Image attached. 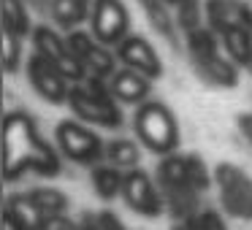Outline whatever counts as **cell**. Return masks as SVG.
I'll return each instance as SVG.
<instances>
[{"label":"cell","instance_id":"22","mask_svg":"<svg viewBox=\"0 0 252 230\" xmlns=\"http://www.w3.org/2000/svg\"><path fill=\"white\" fill-rule=\"evenodd\" d=\"M30 198H33V203L38 206V211L44 214L46 219L49 217H63L68 208V198L63 195L60 190H55V187H44V190H33L28 192Z\"/></svg>","mask_w":252,"mask_h":230},{"label":"cell","instance_id":"34","mask_svg":"<svg viewBox=\"0 0 252 230\" xmlns=\"http://www.w3.org/2000/svg\"><path fill=\"white\" fill-rule=\"evenodd\" d=\"M168 3H176V0H168Z\"/></svg>","mask_w":252,"mask_h":230},{"label":"cell","instance_id":"8","mask_svg":"<svg viewBox=\"0 0 252 230\" xmlns=\"http://www.w3.org/2000/svg\"><path fill=\"white\" fill-rule=\"evenodd\" d=\"M90 28L95 41L103 46L122 44L127 38V8L122 6V0H95Z\"/></svg>","mask_w":252,"mask_h":230},{"label":"cell","instance_id":"4","mask_svg":"<svg viewBox=\"0 0 252 230\" xmlns=\"http://www.w3.org/2000/svg\"><path fill=\"white\" fill-rule=\"evenodd\" d=\"M209 176L206 165L198 154H165V160L158 168V184L160 192L168 190H192L203 192L209 190Z\"/></svg>","mask_w":252,"mask_h":230},{"label":"cell","instance_id":"14","mask_svg":"<svg viewBox=\"0 0 252 230\" xmlns=\"http://www.w3.org/2000/svg\"><path fill=\"white\" fill-rule=\"evenodd\" d=\"M111 95L122 103H144L149 95V79L138 71H130V68H122L111 76Z\"/></svg>","mask_w":252,"mask_h":230},{"label":"cell","instance_id":"32","mask_svg":"<svg viewBox=\"0 0 252 230\" xmlns=\"http://www.w3.org/2000/svg\"><path fill=\"white\" fill-rule=\"evenodd\" d=\"M171 230H198V222H195V217L192 219H182L176 228H171Z\"/></svg>","mask_w":252,"mask_h":230},{"label":"cell","instance_id":"29","mask_svg":"<svg viewBox=\"0 0 252 230\" xmlns=\"http://www.w3.org/2000/svg\"><path fill=\"white\" fill-rule=\"evenodd\" d=\"M41 230H82V225L71 222V219H65V214L63 217H49L44 222V228Z\"/></svg>","mask_w":252,"mask_h":230},{"label":"cell","instance_id":"26","mask_svg":"<svg viewBox=\"0 0 252 230\" xmlns=\"http://www.w3.org/2000/svg\"><path fill=\"white\" fill-rule=\"evenodd\" d=\"M84 228H93V230H125V225L120 222V217L111 211H100V214H84L82 219Z\"/></svg>","mask_w":252,"mask_h":230},{"label":"cell","instance_id":"15","mask_svg":"<svg viewBox=\"0 0 252 230\" xmlns=\"http://www.w3.org/2000/svg\"><path fill=\"white\" fill-rule=\"evenodd\" d=\"M93 6L95 0H52V17L60 28L73 30L87 17H93Z\"/></svg>","mask_w":252,"mask_h":230},{"label":"cell","instance_id":"31","mask_svg":"<svg viewBox=\"0 0 252 230\" xmlns=\"http://www.w3.org/2000/svg\"><path fill=\"white\" fill-rule=\"evenodd\" d=\"M3 230H25V228L11 217V214H6V217H3Z\"/></svg>","mask_w":252,"mask_h":230},{"label":"cell","instance_id":"25","mask_svg":"<svg viewBox=\"0 0 252 230\" xmlns=\"http://www.w3.org/2000/svg\"><path fill=\"white\" fill-rule=\"evenodd\" d=\"M165 3H168V0H141V6L147 8L149 22L158 30H163V33H171V14H168V8H165Z\"/></svg>","mask_w":252,"mask_h":230},{"label":"cell","instance_id":"3","mask_svg":"<svg viewBox=\"0 0 252 230\" xmlns=\"http://www.w3.org/2000/svg\"><path fill=\"white\" fill-rule=\"evenodd\" d=\"M136 136L149 152L171 154L179 144V127H176L174 114L163 103L147 100L136 114Z\"/></svg>","mask_w":252,"mask_h":230},{"label":"cell","instance_id":"7","mask_svg":"<svg viewBox=\"0 0 252 230\" xmlns=\"http://www.w3.org/2000/svg\"><path fill=\"white\" fill-rule=\"evenodd\" d=\"M55 136H57L60 152L65 154L68 160H73V163L93 165V163H98V160L103 157V152H106L103 141H100L90 127L79 125V122H71V119L65 122L63 119L60 125H57Z\"/></svg>","mask_w":252,"mask_h":230},{"label":"cell","instance_id":"23","mask_svg":"<svg viewBox=\"0 0 252 230\" xmlns=\"http://www.w3.org/2000/svg\"><path fill=\"white\" fill-rule=\"evenodd\" d=\"M3 30L25 38L30 30V17L22 0H3Z\"/></svg>","mask_w":252,"mask_h":230},{"label":"cell","instance_id":"13","mask_svg":"<svg viewBox=\"0 0 252 230\" xmlns=\"http://www.w3.org/2000/svg\"><path fill=\"white\" fill-rule=\"evenodd\" d=\"M206 14H209L212 28L220 35L228 33V30H236V28L252 30V11L241 0H209Z\"/></svg>","mask_w":252,"mask_h":230},{"label":"cell","instance_id":"9","mask_svg":"<svg viewBox=\"0 0 252 230\" xmlns=\"http://www.w3.org/2000/svg\"><path fill=\"white\" fill-rule=\"evenodd\" d=\"M122 198L125 203L141 217H160V211L165 208L163 192L152 184L144 171H127L125 173V184H122Z\"/></svg>","mask_w":252,"mask_h":230},{"label":"cell","instance_id":"11","mask_svg":"<svg viewBox=\"0 0 252 230\" xmlns=\"http://www.w3.org/2000/svg\"><path fill=\"white\" fill-rule=\"evenodd\" d=\"M68 44H71L73 55L79 57V62L84 65V71L90 76H98V79H106V76H114V57L109 55V46H103L100 41H95L93 33H79L73 30L68 35Z\"/></svg>","mask_w":252,"mask_h":230},{"label":"cell","instance_id":"5","mask_svg":"<svg viewBox=\"0 0 252 230\" xmlns=\"http://www.w3.org/2000/svg\"><path fill=\"white\" fill-rule=\"evenodd\" d=\"M214 184L222 208L236 219H252V176L230 163L214 168Z\"/></svg>","mask_w":252,"mask_h":230},{"label":"cell","instance_id":"18","mask_svg":"<svg viewBox=\"0 0 252 230\" xmlns=\"http://www.w3.org/2000/svg\"><path fill=\"white\" fill-rule=\"evenodd\" d=\"M103 160L109 165H114V168L120 171H136L138 160H141V154H138V146L133 141H125V138H117V141H109L106 144V152H103Z\"/></svg>","mask_w":252,"mask_h":230},{"label":"cell","instance_id":"21","mask_svg":"<svg viewBox=\"0 0 252 230\" xmlns=\"http://www.w3.org/2000/svg\"><path fill=\"white\" fill-rule=\"evenodd\" d=\"M187 46H190L192 62L212 60V57L220 55V46H217L214 33H212V30H203V28H195V30L187 33Z\"/></svg>","mask_w":252,"mask_h":230},{"label":"cell","instance_id":"6","mask_svg":"<svg viewBox=\"0 0 252 230\" xmlns=\"http://www.w3.org/2000/svg\"><path fill=\"white\" fill-rule=\"evenodd\" d=\"M33 44H35V55L46 57V60H49L52 65H55L57 71L68 79V82H76L79 84V82L87 79V71H84V65L79 62V57L73 55L68 38L57 35L52 28H44V25L35 28L33 30Z\"/></svg>","mask_w":252,"mask_h":230},{"label":"cell","instance_id":"1","mask_svg":"<svg viewBox=\"0 0 252 230\" xmlns=\"http://www.w3.org/2000/svg\"><path fill=\"white\" fill-rule=\"evenodd\" d=\"M25 171H35L41 176H57L60 160L55 149L38 138L33 119L22 111H11L3 122V173L6 179H17Z\"/></svg>","mask_w":252,"mask_h":230},{"label":"cell","instance_id":"35","mask_svg":"<svg viewBox=\"0 0 252 230\" xmlns=\"http://www.w3.org/2000/svg\"><path fill=\"white\" fill-rule=\"evenodd\" d=\"M250 68H252V62H250Z\"/></svg>","mask_w":252,"mask_h":230},{"label":"cell","instance_id":"33","mask_svg":"<svg viewBox=\"0 0 252 230\" xmlns=\"http://www.w3.org/2000/svg\"><path fill=\"white\" fill-rule=\"evenodd\" d=\"M82 230H93V228H84V225H82Z\"/></svg>","mask_w":252,"mask_h":230},{"label":"cell","instance_id":"30","mask_svg":"<svg viewBox=\"0 0 252 230\" xmlns=\"http://www.w3.org/2000/svg\"><path fill=\"white\" fill-rule=\"evenodd\" d=\"M239 127H241V133H244V136L250 138V144H252V114H241L239 116Z\"/></svg>","mask_w":252,"mask_h":230},{"label":"cell","instance_id":"20","mask_svg":"<svg viewBox=\"0 0 252 230\" xmlns=\"http://www.w3.org/2000/svg\"><path fill=\"white\" fill-rule=\"evenodd\" d=\"M222 46L228 52L230 62H239V65H250L252 62V30L236 28L222 33Z\"/></svg>","mask_w":252,"mask_h":230},{"label":"cell","instance_id":"17","mask_svg":"<svg viewBox=\"0 0 252 230\" xmlns=\"http://www.w3.org/2000/svg\"><path fill=\"white\" fill-rule=\"evenodd\" d=\"M6 214H11L25 230H41L46 222V217L38 211V206L33 203L30 195H11L6 203Z\"/></svg>","mask_w":252,"mask_h":230},{"label":"cell","instance_id":"24","mask_svg":"<svg viewBox=\"0 0 252 230\" xmlns=\"http://www.w3.org/2000/svg\"><path fill=\"white\" fill-rule=\"evenodd\" d=\"M22 62V38L8 30H3V68L8 73H14Z\"/></svg>","mask_w":252,"mask_h":230},{"label":"cell","instance_id":"2","mask_svg":"<svg viewBox=\"0 0 252 230\" xmlns=\"http://www.w3.org/2000/svg\"><path fill=\"white\" fill-rule=\"evenodd\" d=\"M68 106H71V111L79 119L90 122V125H100V127L122 125V114L114 103L111 87L103 84V79H98V76H90L84 82H79L76 87H71Z\"/></svg>","mask_w":252,"mask_h":230},{"label":"cell","instance_id":"12","mask_svg":"<svg viewBox=\"0 0 252 230\" xmlns=\"http://www.w3.org/2000/svg\"><path fill=\"white\" fill-rule=\"evenodd\" d=\"M117 57L125 62V68L144 73L147 79H160V73H163V62H160L158 52H155L141 35H127L120 44Z\"/></svg>","mask_w":252,"mask_h":230},{"label":"cell","instance_id":"10","mask_svg":"<svg viewBox=\"0 0 252 230\" xmlns=\"http://www.w3.org/2000/svg\"><path fill=\"white\" fill-rule=\"evenodd\" d=\"M28 79L35 87V92L49 103H65L71 95V82L41 55L28 57Z\"/></svg>","mask_w":252,"mask_h":230},{"label":"cell","instance_id":"16","mask_svg":"<svg viewBox=\"0 0 252 230\" xmlns=\"http://www.w3.org/2000/svg\"><path fill=\"white\" fill-rule=\"evenodd\" d=\"M122 184H125V173L120 168L109 163L93 165V187L95 195L103 198V201H114L117 195H122Z\"/></svg>","mask_w":252,"mask_h":230},{"label":"cell","instance_id":"19","mask_svg":"<svg viewBox=\"0 0 252 230\" xmlns=\"http://www.w3.org/2000/svg\"><path fill=\"white\" fill-rule=\"evenodd\" d=\"M192 65L198 68V73H201L206 82L217 84V87H233L236 84V68L230 60H225V57H212V60H201V62H192Z\"/></svg>","mask_w":252,"mask_h":230},{"label":"cell","instance_id":"27","mask_svg":"<svg viewBox=\"0 0 252 230\" xmlns=\"http://www.w3.org/2000/svg\"><path fill=\"white\" fill-rule=\"evenodd\" d=\"M176 8H179V22L190 30L198 28V0H176Z\"/></svg>","mask_w":252,"mask_h":230},{"label":"cell","instance_id":"28","mask_svg":"<svg viewBox=\"0 0 252 230\" xmlns=\"http://www.w3.org/2000/svg\"><path fill=\"white\" fill-rule=\"evenodd\" d=\"M195 222H198V230H228L222 222V217L214 214V211H201L195 217Z\"/></svg>","mask_w":252,"mask_h":230}]
</instances>
